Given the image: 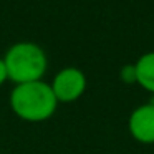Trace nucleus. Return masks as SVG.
<instances>
[{
    "label": "nucleus",
    "instance_id": "1",
    "mask_svg": "<svg viewBox=\"0 0 154 154\" xmlns=\"http://www.w3.org/2000/svg\"><path fill=\"white\" fill-rule=\"evenodd\" d=\"M58 101L53 90L48 83L33 81V83L15 85L10 93V108L20 119L28 123H42L50 119L55 114Z\"/></svg>",
    "mask_w": 154,
    "mask_h": 154
},
{
    "label": "nucleus",
    "instance_id": "2",
    "mask_svg": "<svg viewBox=\"0 0 154 154\" xmlns=\"http://www.w3.org/2000/svg\"><path fill=\"white\" fill-rule=\"evenodd\" d=\"M8 80L15 85L42 81L48 68L47 53L33 42H18L12 45L4 57Z\"/></svg>",
    "mask_w": 154,
    "mask_h": 154
},
{
    "label": "nucleus",
    "instance_id": "3",
    "mask_svg": "<svg viewBox=\"0 0 154 154\" xmlns=\"http://www.w3.org/2000/svg\"><path fill=\"white\" fill-rule=\"evenodd\" d=\"M50 86L58 103H73L83 96L86 90V76L80 68L66 66L55 75Z\"/></svg>",
    "mask_w": 154,
    "mask_h": 154
},
{
    "label": "nucleus",
    "instance_id": "4",
    "mask_svg": "<svg viewBox=\"0 0 154 154\" xmlns=\"http://www.w3.org/2000/svg\"><path fill=\"white\" fill-rule=\"evenodd\" d=\"M131 136L141 144H154V104H141L128 119Z\"/></svg>",
    "mask_w": 154,
    "mask_h": 154
},
{
    "label": "nucleus",
    "instance_id": "5",
    "mask_svg": "<svg viewBox=\"0 0 154 154\" xmlns=\"http://www.w3.org/2000/svg\"><path fill=\"white\" fill-rule=\"evenodd\" d=\"M134 66L137 75V85H141L146 91L154 94V51L141 55Z\"/></svg>",
    "mask_w": 154,
    "mask_h": 154
},
{
    "label": "nucleus",
    "instance_id": "6",
    "mask_svg": "<svg viewBox=\"0 0 154 154\" xmlns=\"http://www.w3.org/2000/svg\"><path fill=\"white\" fill-rule=\"evenodd\" d=\"M119 78L126 85H136L137 83V75H136V66L134 65H124L119 71Z\"/></svg>",
    "mask_w": 154,
    "mask_h": 154
},
{
    "label": "nucleus",
    "instance_id": "7",
    "mask_svg": "<svg viewBox=\"0 0 154 154\" xmlns=\"http://www.w3.org/2000/svg\"><path fill=\"white\" fill-rule=\"evenodd\" d=\"M8 80V75H7V68H5L4 63V58H0V86Z\"/></svg>",
    "mask_w": 154,
    "mask_h": 154
}]
</instances>
